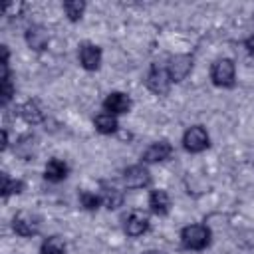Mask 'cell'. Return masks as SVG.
<instances>
[{
    "label": "cell",
    "instance_id": "1",
    "mask_svg": "<svg viewBox=\"0 0 254 254\" xmlns=\"http://www.w3.org/2000/svg\"><path fill=\"white\" fill-rule=\"evenodd\" d=\"M181 240H183V246L189 250H202L210 242V230L202 224H190L183 228Z\"/></svg>",
    "mask_w": 254,
    "mask_h": 254
},
{
    "label": "cell",
    "instance_id": "2",
    "mask_svg": "<svg viewBox=\"0 0 254 254\" xmlns=\"http://www.w3.org/2000/svg\"><path fill=\"white\" fill-rule=\"evenodd\" d=\"M210 79L220 87H230L234 83V64L228 58L216 60L210 67Z\"/></svg>",
    "mask_w": 254,
    "mask_h": 254
},
{
    "label": "cell",
    "instance_id": "3",
    "mask_svg": "<svg viewBox=\"0 0 254 254\" xmlns=\"http://www.w3.org/2000/svg\"><path fill=\"white\" fill-rule=\"evenodd\" d=\"M147 87L157 93V95H167L169 93V87H171V75H169V69L161 67L159 64H153L151 65V71L147 75Z\"/></svg>",
    "mask_w": 254,
    "mask_h": 254
},
{
    "label": "cell",
    "instance_id": "4",
    "mask_svg": "<svg viewBox=\"0 0 254 254\" xmlns=\"http://www.w3.org/2000/svg\"><path fill=\"white\" fill-rule=\"evenodd\" d=\"M183 145L190 153H200L202 149L208 147V133L200 125H194V127L187 129V133L183 137Z\"/></svg>",
    "mask_w": 254,
    "mask_h": 254
},
{
    "label": "cell",
    "instance_id": "5",
    "mask_svg": "<svg viewBox=\"0 0 254 254\" xmlns=\"http://www.w3.org/2000/svg\"><path fill=\"white\" fill-rule=\"evenodd\" d=\"M12 226L20 236H34L40 230V218L32 212H18L12 220Z\"/></svg>",
    "mask_w": 254,
    "mask_h": 254
},
{
    "label": "cell",
    "instance_id": "6",
    "mask_svg": "<svg viewBox=\"0 0 254 254\" xmlns=\"http://www.w3.org/2000/svg\"><path fill=\"white\" fill-rule=\"evenodd\" d=\"M123 181L129 189H143L151 183V175L145 167L141 165H133V167H127L123 171Z\"/></svg>",
    "mask_w": 254,
    "mask_h": 254
},
{
    "label": "cell",
    "instance_id": "7",
    "mask_svg": "<svg viewBox=\"0 0 254 254\" xmlns=\"http://www.w3.org/2000/svg\"><path fill=\"white\" fill-rule=\"evenodd\" d=\"M103 107H105V111L111 113V115L127 113L129 107H131V99H129V95H125V93H121V91H113V93H109V95L105 97Z\"/></svg>",
    "mask_w": 254,
    "mask_h": 254
},
{
    "label": "cell",
    "instance_id": "8",
    "mask_svg": "<svg viewBox=\"0 0 254 254\" xmlns=\"http://www.w3.org/2000/svg\"><path fill=\"white\" fill-rule=\"evenodd\" d=\"M79 62L89 71L97 69L99 64H101V50L95 44H81V48H79Z\"/></svg>",
    "mask_w": 254,
    "mask_h": 254
},
{
    "label": "cell",
    "instance_id": "9",
    "mask_svg": "<svg viewBox=\"0 0 254 254\" xmlns=\"http://www.w3.org/2000/svg\"><path fill=\"white\" fill-rule=\"evenodd\" d=\"M192 67V60L189 56H175L171 58V64H169V75H171V81H181L187 77V73L190 71Z\"/></svg>",
    "mask_w": 254,
    "mask_h": 254
},
{
    "label": "cell",
    "instance_id": "10",
    "mask_svg": "<svg viewBox=\"0 0 254 254\" xmlns=\"http://www.w3.org/2000/svg\"><path fill=\"white\" fill-rule=\"evenodd\" d=\"M171 151H173V147H171L169 141H155V143H151V145L145 149V153H143V161H145V163L165 161V159L171 155Z\"/></svg>",
    "mask_w": 254,
    "mask_h": 254
},
{
    "label": "cell",
    "instance_id": "11",
    "mask_svg": "<svg viewBox=\"0 0 254 254\" xmlns=\"http://www.w3.org/2000/svg\"><path fill=\"white\" fill-rule=\"evenodd\" d=\"M149 228V218L145 212L141 210H133L129 216H127V222H125V232L129 236H141L143 232H147Z\"/></svg>",
    "mask_w": 254,
    "mask_h": 254
},
{
    "label": "cell",
    "instance_id": "12",
    "mask_svg": "<svg viewBox=\"0 0 254 254\" xmlns=\"http://www.w3.org/2000/svg\"><path fill=\"white\" fill-rule=\"evenodd\" d=\"M149 206L155 214H167L171 206V198L165 190H153L149 194Z\"/></svg>",
    "mask_w": 254,
    "mask_h": 254
},
{
    "label": "cell",
    "instance_id": "13",
    "mask_svg": "<svg viewBox=\"0 0 254 254\" xmlns=\"http://www.w3.org/2000/svg\"><path fill=\"white\" fill-rule=\"evenodd\" d=\"M48 181L52 183H60L67 177V165L60 159H52L48 165H46V175H44Z\"/></svg>",
    "mask_w": 254,
    "mask_h": 254
},
{
    "label": "cell",
    "instance_id": "14",
    "mask_svg": "<svg viewBox=\"0 0 254 254\" xmlns=\"http://www.w3.org/2000/svg\"><path fill=\"white\" fill-rule=\"evenodd\" d=\"M101 202H103L107 208H117V206L123 204V192H121L117 187L103 185V187H101Z\"/></svg>",
    "mask_w": 254,
    "mask_h": 254
},
{
    "label": "cell",
    "instance_id": "15",
    "mask_svg": "<svg viewBox=\"0 0 254 254\" xmlns=\"http://www.w3.org/2000/svg\"><path fill=\"white\" fill-rule=\"evenodd\" d=\"M26 42L34 50H44L46 44H48V32L44 28H40V26H32L26 32Z\"/></svg>",
    "mask_w": 254,
    "mask_h": 254
},
{
    "label": "cell",
    "instance_id": "16",
    "mask_svg": "<svg viewBox=\"0 0 254 254\" xmlns=\"http://www.w3.org/2000/svg\"><path fill=\"white\" fill-rule=\"evenodd\" d=\"M22 117H24L28 123L36 125V123L44 121V111H42V107H40V103H38L36 99H30V101H26V103L22 105Z\"/></svg>",
    "mask_w": 254,
    "mask_h": 254
},
{
    "label": "cell",
    "instance_id": "17",
    "mask_svg": "<svg viewBox=\"0 0 254 254\" xmlns=\"http://www.w3.org/2000/svg\"><path fill=\"white\" fill-rule=\"evenodd\" d=\"M93 123H95V129L99 133H103V135H109V133H113L117 129V119L111 113H99Z\"/></svg>",
    "mask_w": 254,
    "mask_h": 254
},
{
    "label": "cell",
    "instance_id": "18",
    "mask_svg": "<svg viewBox=\"0 0 254 254\" xmlns=\"http://www.w3.org/2000/svg\"><path fill=\"white\" fill-rule=\"evenodd\" d=\"M64 252H65V244L60 236H50L40 250V254H64Z\"/></svg>",
    "mask_w": 254,
    "mask_h": 254
},
{
    "label": "cell",
    "instance_id": "19",
    "mask_svg": "<svg viewBox=\"0 0 254 254\" xmlns=\"http://www.w3.org/2000/svg\"><path fill=\"white\" fill-rule=\"evenodd\" d=\"M64 10H65L67 18H69L71 22H75V20L81 18V14H83V10H85V4L79 2V0H69V2H64Z\"/></svg>",
    "mask_w": 254,
    "mask_h": 254
},
{
    "label": "cell",
    "instance_id": "20",
    "mask_svg": "<svg viewBox=\"0 0 254 254\" xmlns=\"http://www.w3.org/2000/svg\"><path fill=\"white\" fill-rule=\"evenodd\" d=\"M22 189H24L22 181H12L6 173L2 175V194H4V196L12 194V192H22Z\"/></svg>",
    "mask_w": 254,
    "mask_h": 254
},
{
    "label": "cell",
    "instance_id": "21",
    "mask_svg": "<svg viewBox=\"0 0 254 254\" xmlns=\"http://www.w3.org/2000/svg\"><path fill=\"white\" fill-rule=\"evenodd\" d=\"M79 202H81L83 208H87V210H95V208L99 206V202H101V196H97L95 192L83 190V192H79Z\"/></svg>",
    "mask_w": 254,
    "mask_h": 254
},
{
    "label": "cell",
    "instance_id": "22",
    "mask_svg": "<svg viewBox=\"0 0 254 254\" xmlns=\"http://www.w3.org/2000/svg\"><path fill=\"white\" fill-rule=\"evenodd\" d=\"M12 95H14V87H12L10 79L8 77H2V103L6 105L12 99Z\"/></svg>",
    "mask_w": 254,
    "mask_h": 254
},
{
    "label": "cell",
    "instance_id": "23",
    "mask_svg": "<svg viewBox=\"0 0 254 254\" xmlns=\"http://www.w3.org/2000/svg\"><path fill=\"white\" fill-rule=\"evenodd\" d=\"M246 48H248V52L254 56V36H252V38H248V42H246Z\"/></svg>",
    "mask_w": 254,
    "mask_h": 254
},
{
    "label": "cell",
    "instance_id": "24",
    "mask_svg": "<svg viewBox=\"0 0 254 254\" xmlns=\"http://www.w3.org/2000/svg\"><path fill=\"white\" fill-rule=\"evenodd\" d=\"M145 254H159V252H145Z\"/></svg>",
    "mask_w": 254,
    "mask_h": 254
}]
</instances>
